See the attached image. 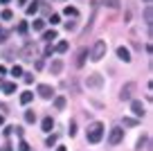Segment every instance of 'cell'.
I'll return each mask as SVG.
<instances>
[{"mask_svg":"<svg viewBox=\"0 0 153 151\" xmlns=\"http://www.w3.org/2000/svg\"><path fill=\"white\" fill-rule=\"evenodd\" d=\"M86 138H88L90 144L101 142V138H104V124H101V122H92L90 126H88V131H86Z\"/></svg>","mask_w":153,"mask_h":151,"instance_id":"6da1fadb","label":"cell"},{"mask_svg":"<svg viewBox=\"0 0 153 151\" xmlns=\"http://www.w3.org/2000/svg\"><path fill=\"white\" fill-rule=\"evenodd\" d=\"M104 54H106V43H104V41H97L95 47H92V52H90L92 61H101V59H104Z\"/></svg>","mask_w":153,"mask_h":151,"instance_id":"7a4b0ae2","label":"cell"},{"mask_svg":"<svg viewBox=\"0 0 153 151\" xmlns=\"http://www.w3.org/2000/svg\"><path fill=\"white\" fill-rule=\"evenodd\" d=\"M133 93H135V84L131 81V84L122 86V90H120V99H122V102H128V99H133Z\"/></svg>","mask_w":153,"mask_h":151,"instance_id":"3957f363","label":"cell"},{"mask_svg":"<svg viewBox=\"0 0 153 151\" xmlns=\"http://www.w3.org/2000/svg\"><path fill=\"white\" fill-rule=\"evenodd\" d=\"M122 140H124V131H122V129H113V131H110L108 133V142H110V144H120V142Z\"/></svg>","mask_w":153,"mask_h":151,"instance_id":"277c9868","label":"cell"},{"mask_svg":"<svg viewBox=\"0 0 153 151\" xmlns=\"http://www.w3.org/2000/svg\"><path fill=\"white\" fill-rule=\"evenodd\" d=\"M86 84H88V88H101V86H104V77L101 75H90L86 79Z\"/></svg>","mask_w":153,"mask_h":151,"instance_id":"5b68a950","label":"cell"},{"mask_svg":"<svg viewBox=\"0 0 153 151\" xmlns=\"http://www.w3.org/2000/svg\"><path fill=\"white\" fill-rule=\"evenodd\" d=\"M131 111H133L137 117H144V113H146L144 104H142V102H137V99H133V102H131Z\"/></svg>","mask_w":153,"mask_h":151,"instance_id":"8992f818","label":"cell"},{"mask_svg":"<svg viewBox=\"0 0 153 151\" xmlns=\"http://www.w3.org/2000/svg\"><path fill=\"white\" fill-rule=\"evenodd\" d=\"M36 57V45H34V43H29L27 47H25L23 50V59H27V61H32V59Z\"/></svg>","mask_w":153,"mask_h":151,"instance_id":"52a82bcc","label":"cell"},{"mask_svg":"<svg viewBox=\"0 0 153 151\" xmlns=\"http://www.w3.org/2000/svg\"><path fill=\"white\" fill-rule=\"evenodd\" d=\"M38 95H41V97H43V99H50V97H52V95H54V90L50 88L48 84H41V86H38Z\"/></svg>","mask_w":153,"mask_h":151,"instance_id":"ba28073f","label":"cell"},{"mask_svg":"<svg viewBox=\"0 0 153 151\" xmlns=\"http://www.w3.org/2000/svg\"><path fill=\"white\" fill-rule=\"evenodd\" d=\"M117 57H120L124 63H128V61H131V52H128V47L120 45V47H117Z\"/></svg>","mask_w":153,"mask_h":151,"instance_id":"9c48e42d","label":"cell"},{"mask_svg":"<svg viewBox=\"0 0 153 151\" xmlns=\"http://www.w3.org/2000/svg\"><path fill=\"white\" fill-rule=\"evenodd\" d=\"M86 57H88V50H86V47H81V50H79V54H76V66H79V68L86 63Z\"/></svg>","mask_w":153,"mask_h":151,"instance_id":"30bf717a","label":"cell"},{"mask_svg":"<svg viewBox=\"0 0 153 151\" xmlns=\"http://www.w3.org/2000/svg\"><path fill=\"white\" fill-rule=\"evenodd\" d=\"M144 23H146V27H151V23H153V9H151V5L144 9Z\"/></svg>","mask_w":153,"mask_h":151,"instance_id":"8fae6325","label":"cell"},{"mask_svg":"<svg viewBox=\"0 0 153 151\" xmlns=\"http://www.w3.org/2000/svg\"><path fill=\"white\" fill-rule=\"evenodd\" d=\"M61 70H63V61H59V59H56V61H52V63H50V72L59 75Z\"/></svg>","mask_w":153,"mask_h":151,"instance_id":"7c38bea8","label":"cell"},{"mask_svg":"<svg viewBox=\"0 0 153 151\" xmlns=\"http://www.w3.org/2000/svg\"><path fill=\"white\" fill-rule=\"evenodd\" d=\"M41 126H43V131H45V133H50V131L54 129V120H52V117H45Z\"/></svg>","mask_w":153,"mask_h":151,"instance_id":"4fadbf2b","label":"cell"},{"mask_svg":"<svg viewBox=\"0 0 153 151\" xmlns=\"http://www.w3.org/2000/svg\"><path fill=\"white\" fill-rule=\"evenodd\" d=\"M149 142H151V140H149V135H142V138L137 140V149H140V151H142V149H151V147H149Z\"/></svg>","mask_w":153,"mask_h":151,"instance_id":"5bb4252c","label":"cell"},{"mask_svg":"<svg viewBox=\"0 0 153 151\" xmlns=\"http://www.w3.org/2000/svg\"><path fill=\"white\" fill-rule=\"evenodd\" d=\"M101 5H106V7H110V9H120V0H101Z\"/></svg>","mask_w":153,"mask_h":151,"instance_id":"9a60e30c","label":"cell"},{"mask_svg":"<svg viewBox=\"0 0 153 151\" xmlns=\"http://www.w3.org/2000/svg\"><path fill=\"white\" fill-rule=\"evenodd\" d=\"M32 99H34V93H29V90H27V93H23V95H20V104H25V106H27L29 102H32Z\"/></svg>","mask_w":153,"mask_h":151,"instance_id":"2e32d148","label":"cell"},{"mask_svg":"<svg viewBox=\"0 0 153 151\" xmlns=\"http://www.w3.org/2000/svg\"><path fill=\"white\" fill-rule=\"evenodd\" d=\"M54 108H56V111L65 108V97H56V99H54Z\"/></svg>","mask_w":153,"mask_h":151,"instance_id":"e0dca14e","label":"cell"},{"mask_svg":"<svg viewBox=\"0 0 153 151\" xmlns=\"http://www.w3.org/2000/svg\"><path fill=\"white\" fill-rule=\"evenodd\" d=\"M36 11H38V2H36V0H34L32 5H27V16H34V14H36Z\"/></svg>","mask_w":153,"mask_h":151,"instance_id":"ac0fdd59","label":"cell"},{"mask_svg":"<svg viewBox=\"0 0 153 151\" xmlns=\"http://www.w3.org/2000/svg\"><path fill=\"white\" fill-rule=\"evenodd\" d=\"M43 38H45L48 43H52L54 38H56V32H54V29H50V32H45V34H43Z\"/></svg>","mask_w":153,"mask_h":151,"instance_id":"d6986e66","label":"cell"},{"mask_svg":"<svg viewBox=\"0 0 153 151\" xmlns=\"http://www.w3.org/2000/svg\"><path fill=\"white\" fill-rule=\"evenodd\" d=\"M2 90H5L7 95H14L16 93V84H5V86H2Z\"/></svg>","mask_w":153,"mask_h":151,"instance_id":"ffe728a7","label":"cell"},{"mask_svg":"<svg viewBox=\"0 0 153 151\" xmlns=\"http://www.w3.org/2000/svg\"><path fill=\"white\" fill-rule=\"evenodd\" d=\"M34 120H36V113H34V111H25V122H29V124H32Z\"/></svg>","mask_w":153,"mask_h":151,"instance_id":"44dd1931","label":"cell"},{"mask_svg":"<svg viewBox=\"0 0 153 151\" xmlns=\"http://www.w3.org/2000/svg\"><path fill=\"white\" fill-rule=\"evenodd\" d=\"M32 27H34V32H41V29L45 27V20H34V25H32Z\"/></svg>","mask_w":153,"mask_h":151,"instance_id":"7402d4cb","label":"cell"},{"mask_svg":"<svg viewBox=\"0 0 153 151\" xmlns=\"http://www.w3.org/2000/svg\"><path fill=\"white\" fill-rule=\"evenodd\" d=\"M54 50H56V52H65V50H68V43H65V41H61L56 47H54Z\"/></svg>","mask_w":153,"mask_h":151,"instance_id":"603a6c76","label":"cell"},{"mask_svg":"<svg viewBox=\"0 0 153 151\" xmlns=\"http://www.w3.org/2000/svg\"><path fill=\"white\" fill-rule=\"evenodd\" d=\"M50 23H52V25H59V23H61V16H59V14H52V16H50Z\"/></svg>","mask_w":153,"mask_h":151,"instance_id":"cb8c5ba5","label":"cell"},{"mask_svg":"<svg viewBox=\"0 0 153 151\" xmlns=\"http://www.w3.org/2000/svg\"><path fill=\"white\" fill-rule=\"evenodd\" d=\"M11 75H14V77H20V75H23V68H20V66H14V68H11Z\"/></svg>","mask_w":153,"mask_h":151,"instance_id":"d4e9b609","label":"cell"},{"mask_svg":"<svg viewBox=\"0 0 153 151\" xmlns=\"http://www.w3.org/2000/svg\"><path fill=\"white\" fill-rule=\"evenodd\" d=\"M11 18H14V14H11L9 9H5V11H2V20H11Z\"/></svg>","mask_w":153,"mask_h":151,"instance_id":"484cf974","label":"cell"},{"mask_svg":"<svg viewBox=\"0 0 153 151\" xmlns=\"http://www.w3.org/2000/svg\"><path fill=\"white\" fill-rule=\"evenodd\" d=\"M79 11L74 9V7H65V16H76Z\"/></svg>","mask_w":153,"mask_h":151,"instance_id":"4316f807","label":"cell"},{"mask_svg":"<svg viewBox=\"0 0 153 151\" xmlns=\"http://www.w3.org/2000/svg\"><path fill=\"white\" fill-rule=\"evenodd\" d=\"M16 29H18V34H25V32H27V23H18Z\"/></svg>","mask_w":153,"mask_h":151,"instance_id":"83f0119b","label":"cell"},{"mask_svg":"<svg viewBox=\"0 0 153 151\" xmlns=\"http://www.w3.org/2000/svg\"><path fill=\"white\" fill-rule=\"evenodd\" d=\"M76 27V23H74V20H70V23H65V29H68V32H72V29H74Z\"/></svg>","mask_w":153,"mask_h":151,"instance_id":"f1b7e54d","label":"cell"},{"mask_svg":"<svg viewBox=\"0 0 153 151\" xmlns=\"http://www.w3.org/2000/svg\"><path fill=\"white\" fill-rule=\"evenodd\" d=\"M124 126H135V120H131V117H124Z\"/></svg>","mask_w":153,"mask_h":151,"instance_id":"f546056e","label":"cell"},{"mask_svg":"<svg viewBox=\"0 0 153 151\" xmlns=\"http://www.w3.org/2000/svg\"><path fill=\"white\" fill-rule=\"evenodd\" d=\"M18 151H29V144H27V142H20V144H18Z\"/></svg>","mask_w":153,"mask_h":151,"instance_id":"4dcf8cb0","label":"cell"},{"mask_svg":"<svg viewBox=\"0 0 153 151\" xmlns=\"http://www.w3.org/2000/svg\"><path fill=\"white\" fill-rule=\"evenodd\" d=\"M5 41H7V32L0 27V43H5Z\"/></svg>","mask_w":153,"mask_h":151,"instance_id":"1f68e13d","label":"cell"},{"mask_svg":"<svg viewBox=\"0 0 153 151\" xmlns=\"http://www.w3.org/2000/svg\"><path fill=\"white\" fill-rule=\"evenodd\" d=\"M52 52H54V47H52V45H48V47H45V52H43V54H45V57H52Z\"/></svg>","mask_w":153,"mask_h":151,"instance_id":"d6a6232c","label":"cell"},{"mask_svg":"<svg viewBox=\"0 0 153 151\" xmlns=\"http://www.w3.org/2000/svg\"><path fill=\"white\" fill-rule=\"evenodd\" d=\"M54 142H56V135H50V138H48V147H52Z\"/></svg>","mask_w":153,"mask_h":151,"instance_id":"836d02e7","label":"cell"},{"mask_svg":"<svg viewBox=\"0 0 153 151\" xmlns=\"http://www.w3.org/2000/svg\"><path fill=\"white\" fill-rule=\"evenodd\" d=\"M32 81H34V77H32V75L27 72V75H25V84H32Z\"/></svg>","mask_w":153,"mask_h":151,"instance_id":"e575fe53","label":"cell"},{"mask_svg":"<svg viewBox=\"0 0 153 151\" xmlns=\"http://www.w3.org/2000/svg\"><path fill=\"white\" fill-rule=\"evenodd\" d=\"M76 133V126H74V122H70V135H74Z\"/></svg>","mask_w":153,"mask_h":151,"instance_id":"d590c367","label":"cell"},{"mask_svg":"<svg viewBox=\"0 0 153 151\" xmlns=\"http://www.w3.org/2000/svg\"><path fill=\"white\" fill-rule=\"evenodd\" d=\"M2 151H11V147H9V144H7V147H5V149H2Z\"/></svg>","mask_w":153,"mask_h":151,"instance_id":"8d00e7d4","label":"cell"},{"mask_svg":"<svg viewBox=\"0 0 153 151\" xmlns=\"http://www.w3.org/2000/svg\"><path fill=\"white\" fill-rule=\"evenodd\" d=\"M7 2H9V0H0V5H7Z\"/></svg>","mask_w":153,"mask_h":151,"instance_id":"74e56055","label":"cell"},{"mask_svg":"<svg viewBox=\"0 0 153 151\" xmlns=\"http://www.w3.org/2000/svg\"><path fill=\"white\" fill-rule=\"evenodd\" d=\"M2 86H5V81H2V77H0V88H2Z\"/></svg>","mask_w":153,"mask_h":151,"instance_id":"f35d334b","label":"cell"},{"mask_svg":"<svg viewBox=\"0 0 153 151\" xmlns=\"http://www.w3.org/2000/svg\"><path fill=\"white\" fill-rule=\"evenodd\" d=\"M16 2H18V5H23V2H27V0H16Z\"/></svg>","mask_w":153,"mask_h":151,"instance_id":"ab89813d","label":"cell"},{"mask_svg":"<svg viewBox=\"0 0 153 151\" xmlns=\"http://www.w3.org/2000/svg\"><path fill=\"white\" fill-rule=\"evenodd\" d=\"M0 124H5V117H2V115H0Z\"/></svg>","mask_w":153,"mask_h":151,"instance_id":"60d3db41","label":"cell"},{"mask_svg":"<svg viewBox=\"0 0 153 151\" xmlns=\"http://www.w3.org/2000/svg\"><path fill=\"white\" fill-rule=\"evenodd\" d=\"M56 151H65V147H59V149H56Z\"/></svg>","mask_w":153,"mask_h":151,"instance_id":"b9f144b4","label":"cell"},{"mask_svg":"<svg viewBox=\"0 0 153 151\" xmlns=\"http://www.w3.org/2000/svg\"><path fill=\"white\" fill-rule=\"evenodd\" d=\"M144 2H151V0H144Z\"/></svg>","mask_w":153,"mask_h":151,"instance_id":"7bdbcfd3","label":"cell"}]
</instances>
